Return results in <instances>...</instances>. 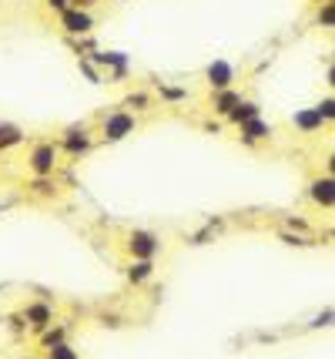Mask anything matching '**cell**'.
I'll return each mask as SVG.
<instances>
[{"label":"cell","instance_id":"6da1fadb","mask_svg":"<svg viewBox=\"0 0 335 359\" xmlns=\"http://www.w3.org/2000/svg\"><path fill=\"white\" fill-rule=\"evenodd\" d=\"M27 168L37 175V178H50L54 168H57V145H50V141H37L27 154Z\"/></svg>","mask_w":335,"mask_h":359},{"label":"cell","instance_id":"30bf717a","mask_svg":"<svg viewBox=\"0 0 335 359\" xmlns=\"http://www.w3.org/2000/svg\"><path fill=\"white\" fill-rule=\"evenodd\" d=\"M292 124L299 128L302 135H315L318 128L325 124V121L318 118V111L315 108H305V111H295V118H292Z\"/></svg>","mask_w":335,"mask_h":359},{"label":"cell","instance_id":"ac0fdd59","mask_svg":"<svg viewBox=\"0 0 335 359\" xmlns=\"http://www.w3.org/2000/svg\"><path fill=\"white\" fill-rule=\"evenodd\" d=\"M315 111H318V118L329 124V121H332V115H335V101H332V98H325V101L315 104Z\"/></svg>","mask_w":335,"mask_h":359},{"label":"cell","instance_id":"2e32d148","mask_svg":"<svg viewBox=\"0 0 335 359\" xmlns=\"http://www.w3.org/2000/svg\"><path fill=\"white\" fill-rule=\"evenodd\" d=\"M318 24H322V27H332L335 24V3L332 0H322V7H318Z\"/></svg>","mask_w":335,"mask_h":359},{"label":"cell","instance_id":"e0dca14e","mask_svg":"<svg viewBox=\"0 0 335 359\" xmlns=\"http://www.w3.org/2000/svg\"><path fill=\"white\" fill-rule=\"evenodd\" d=\"M47 359H77V353H74L67 342H57V346H50L47 349Z\"/></svg>","mask_w":335,"mask_h":359},{"label":"cell","instance_id":"d6986e66","mask_svg":"<svg viewBox=\"0 0 335 359\" xmlns=\"http://www.w3.org/2000/svg\"><path fill=\"white\" fill-rule=\"evenodd\" d=\"M161 98L165 101H181V98H188V91H181V87H161Z\"/></svg>","mask_w":335,"mask_h":359},{"label":"cell","instance_id":"ba28073f","mask_svg":"<svg viewBox=\"0 0 335 359\" xmlns=\"http://www.w3.org/2000/svg\"><path fill=\"white\" fill-rule=\"evenodd\" d=\"M61 148H64L67 154H74V158H77V154L91 152V138H87V131H84V128H70V131L61 138Z\"/></svg>","mask_w":335,"mask_h":359},{"label":"cell","instance_id":"9c48e42d","mask_svg":"<svg viewBox=\"0 0 335 359\" xmlns=\"http://www.w3.org/2000/svg\"><path fill=\"white\" fill-rule=\"evenodd\" d=\"M238 128H241V141H245V145H251V141H268V138H271V124H265L262 115L245 121V124H238Z\"/></svg>","mask_w":335,"mask_h":359},{"label":"cell","instance_id":"8fae6325","mask_svg":"<svg viewBox=\"0 0 335 359\" xmlns=\"http://www.w3.org/2000/svg\"><path fill=\"white\" fill-rule=\"evenodd\" d=\"M258 115H262V108H258L255 101H245V98H241V101L228 111V121H232V124H245V121L258 118Z\"/></svg>","mask_w":335,"mask_h":359},{"label":"cell","instance_id":"7a4b0ae2","mask_svg":"<svg viewBox=\"0 0 335 359\" xmlns=\"http://www.w3.org/2000/svg\"><path fill=\"white\" fill-rule=\"evenodd\" d=\"M134 128H137V121H134L131 111H111L100 121V138L104 141H121V138L131 135Z\"/></svg>","mask_w":335,"mask_h":359},{"label":"cell","instance_id":"44dd1931","mask_svg":"<svg viewBox=\"0 0 335 359\" xmlns=\"http://www.w3.org/2000/svg\"><path fill=\"white\" fill-rule=\"evenodd\" d=\"M81 71L87 74V78H91V81H94V85H100V74H98L94 68H91V61H81Z\"/></svg>","mask_w":335,"mask_h":359},{"label":"cell","instance_id":"7402d4cb","mask_svg":"<svg viewBox=\"0 0 335 359\" xmlns=\"http://www.w3.org/2000/svg\"><path fill=\"white\" fill-rule=\"evenodd\" d=\"M67 3H70V0H47V7H54V10H57V14H61V10H64Z\"/></svg>","mask_w":335,"mask_h":359},{"label":"cell","instance_id":"3957f363","mask_svg":"<svg viewBox=\"0 0 335 359\" xmlns=\"http://www.w3.org/2000/svg\"><path fill=\"white\" fill-rule=\"evenodd\" d=\"M128 252L134 258H154L161 252V239L151 235V232H131L128 235Z\"/></svg>","mask_w":335,"mask_h":359},{"label":"cell","instance_id":"4fadbf2b","mask_svg":"<svg viewBox=\"0 0 335 359\" xmlns=\"http://www.w3.org/2000/svg\"><path fill=\"white\" fill-rule=\"evenodd\" d=\"M151 275H154V262H151V258H134L131 265H128V279H131L134 286L148 282Z\"/></svg>","mask_w":335,"mask_h":359},{"label":"cell","instance_id":"8992f818","mask_svg":"<svg viewBox=\"0 0 335 359\" xmlns=\"http://www.w3.org/2000/svg\"><path fill=\"white\" fill-rule=\"evenodd\" d=\"M332 189H335V185H332V175L315 178V182L308 185V198H312L318 208H325V212H329V208H332V202H335V191Z\"/></svg>","mask_w":335,"mask_h":359},{"label":"cell","instance_id":"ffe728a7","mask_svg":"<svg viewBox=\"0 0 335 359\" xmlns=\"http://www.w3.org/2000/svg\"><path fill=\"white\" fill-rule=\"evenodd\" d=\"M128 104H131L134 111H144V108H148V94H131V98H128Z\"/></svg>","mask_w":335,"mask_h":359},{"label":"cell","instance_id":"7c38bea8","mask_svg":"<svg viewBox=\"0 0 335 359\" xmlns=\"http://www.w3.org/2000/svg\"><path fill=\"white\" fill-rule=\"evenodd\" d=\"M238 101H241V94L234 87H221V91H215V98H211V108H215L218 115H228Z\"/></svg>","mask_w":335,"mask_h":359},{"label":"cell","instance_id":"9a60e30c","mask_svg":"<svg viewBox=\"0 0 335 359\" xmlns=\"http://www.w3.org/2000/svg\"><path fill=\"white\" fill-rule=\"evenodd\" d=\"M64 336H67V329H64V325H57V329H50V325H47V332L40 336V346H44V349H50V346L64 342Z\"/></svg>","mask_w":335,"mask_h":359},{"label":"cell","instance_id":"52a82bcc","mask_svg":"<svg viewBox=\"0 0 335 359\" xmlns=\"http://www.w3.org/2000/svg\"><path fill=\"white\" fill-rule=\"evenodd\" d=\"M24 319H27V325H34L37 332H44L47 325H54V309H50L47 302H31V306L24 309Z\"/></svg>","mask_w":335,"mask_h":359},{"label":"cell","instance_id":"5b68a950","mask_svg":"<svg viewBox=\"0 0 335 359\" xmlns=\"http://www.w3.org/2000/svg\"><path fill=\"white\" fill-rule=\"evenodd\" d=\"M204 81H208V87H215V91L232 87L234 85V68L228 64V61H211L208 71H204Z\"/></svg>","mask_w":335,"mask_h":359},{"label":"cell","instance_id":"277c9868","mask_svg":"<svg viewBox=\"0 0 335 359\" xmlns=\"http://www.w3.org/2000/svg\"><path fill=\"white\" fill-rule=\"evenodd\" d=\"M61 27H64L67 34H87L94 27V17L87 10H77V7H64L61 10Z\"/></svg>","mask_w":335,"mask_h":359},{"label":"cell","instance_id":"5bb4252c","mask_svg":"<svg viewBox=\"0 0 335 359\" xmlns=\"http://www.w3.org/2000/svg\"><path fill=\"white\" fill-rule=\"evenodd\" d=\"M94 61H98V64H107V68H128V57H124V54H117V51L94 54Z\"/></svg>","mask_w":335,"mask_h":359}]
</instances>
